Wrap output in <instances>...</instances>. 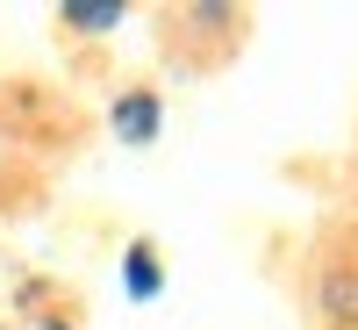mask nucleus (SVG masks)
I'll return each mask as SVG.
<instances>
[{
  "label": "nucleus",
  "mask_w": 358,
  "mask_h": 330,
  "mask_svg": "<svg viewBox=\"0 0 358 330\" xmlns=\"http://www.w3.org/2000/svg\"><path fill=\"white\" fill-rule=\"evenodd\" d=\"M158 294H165V259H158L151 237H129V245H122V302L151 309Z\"/></svg>",
  "instance_id": "7ed1b4c3"
},
{
  "label": "nucleus",
  "mask_w": 358,
  "mask_h": 330,
  "mask_svg": "<svg viewBox=\"0 0 358 330\" xmlns=\"http://www.w3.org/2000/svg\"><path fill=\"white\" fill-rule=\"evenodd\" d=\"M179 22H194V29H236V8H222V0H201V8H187Z\"/></svg>",
  "instance_id": "39448f33"
},
{
  "label": "nucleus",
  "mask_w": 358,
  "mask_h": 330,
  "mask_svg": "<svg viewBox=\"0 0 358 330\" xmlns=\"http://www.w3.org/2000/svg\"><path fill=\"white\" fill-rule=\"evenodd\" d=\"M36 330H72V316H36Z\"/></svg>",
  "instance_id": "423d86ee"
},
{
  "label": "nucleus",
  "mask_w": 358,
  "mask_h": 330,
  "mask_svg": "<svg viewBox=\"0 0 358 330\" xmlns=\"http://www.w3.org/2000/svg\"><path fill=\"white\" fill-rule=\"evenodd\" d=\"M122 22H129V0H57V29H65V36L101 43V36H115Z\"/></svg>",
  "instance_id": "20e7f679"
},
{
  "label": "nucleus",
  "mask_w": 358,
  "mask_h": 330,
  "mask_svg": "<svg viewBox=\"0 0 358 330\" xmlns=\"http://www.w3.org/2000/svg\"><path fill=\"white\" fill-rule=\"evenodd\" d=\"M315 316H322V330H358V259L315 273Z\"/></svg>",
  "instance_id": "f03ea898"
},
{
  "label": "nucleus",
  "mask_w": 358,
  "mask_h": 330,
  "mask_svg": "<svg viewBox=\"0 0 358 330\" xmlns=\"http://www.w3.org/2000/svg\"><path fill=\"white\" fill-rule=\"evenodd\" d=\"M108 130L129 144V151H151V144L165 137V94L158 86H122L108 108Z\"/></svg>",
  "instance_id": "f257e3e1"
}]
</instances>
